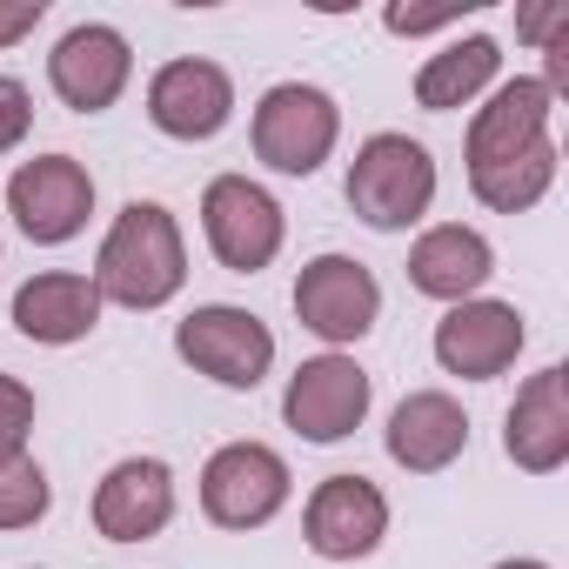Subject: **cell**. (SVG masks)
<instances>
[{
	"label": "cell",
	"instance_id": "obj_22",
	"mask_svg": "<svg viewBox=\"0 0 569 569\" xmlns=\"http://www.w3.org/2000/svg\"><path fill=\"white\" fill-rule=\"evenodd\" d=\"M34 389L21 376H0V462L28 456V436H34Z\"/></svg>",
	"mask_w": 569,
	"mask_h": 569
},
{
	"label": "cell",
	"instance_id": "obj_12",
	"mask_svg": "<svg viewBox=\"0 0 569 569\" xmlns=\"http://www.w3.org/2000/svg\"><path fill=\"white\" fill-rule=\"evenodd\" d=\"M148 121H154V134L188 141V148L194 141H214L234 121V81H228V68L221 61H201V54L161 61L148 74Z\"/></svg>",
	"mask_w": 569,
	"mask_h": 569
},
{
	"label": "cell",
	"instance_id": "obj_10",
	"mask_svg": "<svg viewBox=\"0 0 569 569\" xmlns=\"http://www.w3.org/2000/svg\"><path fill=\"white\" fill-rule=\"evenodd\" d=\"M8 214L34 248H68L94 214V174L74 154H34L8 174Z\"/></svg>",
	"mask_w": 569,
	"mask_h": 569
},
{
	"label": "cell",
	"instance_id": "obj_8",
	"mask_svg": "<svg viewBox=\"0 0 569 569\" xmlns=\"http://www.w3.org/2000/svg\"><path fill=\"white\" fill-rule=\"evenodd\" d=\"M289 302H296V322L342 356L382 322V281L356 254H316V261H302Z\"/></svg>",
	"mask_w": 569,
	"mask_h": 569
},
{
	"label": "cell",
	"instance_id": "obj_6",
	"mask_svg": "<svg viewBox=\"0 0 569 569\" xmlns=\"http://www.w3.org/2000/svg\"><path fill=\"white\" fill-rule=\"evenodd\" d=\"M201 234L228 274H261L281 254V241H289V214H281V201L261 181L214 174L201 188Z\"/></svg>",
	"mask_w": 569,
	"mask_h": 569
},
{
	"label": "cell",
	"instance_id": "obj_17",
	"mask_svg": "<svg viewBox=\"0 0 569 569\" xmlns=\"http://www.w3.org/2000/svg\"><path fill=\"white\" fill-rule=\"evenodd\" d=\"M496 274V248L482 228H462V221H436L416 234L409 248V289L456 309V302H476L482 296V281Z\"/></svg>",
	"mask_w": 569,
	"mask_h": 569
},
{
	"label": "cell",
	"instance_id": "obj_15",
	"mask_svg": "<svg viewBox=\"0 0 569 569\" xmlns=\"http://www.w3.org/2000/svg\"><path fill=\"white\" fill-rule=\"evenodd\" d=\"M502 456L522 476H556L569 462V369L562 362L536 369L516 389V402L502 416Z\"/></svg>",
	"mask_w": 569,
	"mask_h": 569
},
{
	"label": "cell",
	"instance_id": "obj_2",
	"mask_svg": "<svg viewBox=\"0 0 569 569\" xmlns=\"http://www.w3.org/2000/svg\"><path fill=\"white\" fill-rule=\"evenodd\" d=\"M94 289L101 302L114 309H168L181 289H188V241H181V221L161 208V201H128L108 234H101V254H94Z\"/></svg>",
	"mask_w": 569,
	"mask_h": 569
},
{
	"label": "cell",
	"instance_id": "obj_4",
	"mask_svg": "<svg viewBox=\"0 0 569 569\" xmlns=\"http://www.w3.org/2000/svg\"><path fill=\"white\" fill-rule=\"evenodd\" d=\"M248 141H254V161H261V168L309 181V174L336 154V141H342V108H336V94H329V88H309V81H274V88L254 101Z\"/></svg>",
	"mask_w": 569,
	"mask_h": 569
},
{
	"label": "cell",
	"instance_id": "obj_24",
	"mask_svg": "<svg viewBox=\"0 0 569 569\" xmlns=\"http://www.w3.org/2000/svg\"><path fill=\"white\" fill-rule=\"evenodd\" d=\"M469 8H476V0H462V8H382V28H389V34H402V41H416V34L456 28Z\"/></svg>",
	"mask_w": 569,
	"mask_h": 569
},
{
	"label": "cell",
	"instance_id": "obj_13",
	"mask_svg": "<svg viewBox=\"0 0 569 569\" xmlns=\"http://www.w3.org/2000/svg\"><path fill=\"white\" fill-rule=\"evenodd\" d=\"M389 536V496L369 476H329L316 482L309 509H302V542L322 562H362L376 556Z\"/></svg>",
	"mask_w": 569,
	"mask_h": 569
},
{
	"label": "cell",
	"instance_id": "obj_9",
	"mask_svg": "<svg viewBox=\"0 0 569 569\" xmlns=\"http://www.w3.org/2000/svg\"><path fill=\"white\" fill-rule=\"evenodd\" d=\"M369 402H376V382L356 356H309L289 389H281V422H289L302 442H349L362 422H369Z\"/></svg>",
	"mask_w": 569,
	"mask_h": 569
},
{
	"label": "cell",
	"instance_id": "obj_25",
	"mask_svg": "<svg viewBox=\"0 0 569 569\" xmlns=\"http://www.w3.org/2000/svg\"><path fill=\"white\" fill-rule=\"evenodd\" d=\"M41 21H48V0H0V48L28 41Z\"/></svg>",
	"mask_w": 569,
	"mask_h": 569
},
{
	"label": "cell",
	"instance_id": "obj_14",
	"mask_svg": "<svg viewBox=\"0 0 569 569\" xmlns=\"http://www.w3.org/2000/svg\"><path fill=\"white\" fill-rule=\"evenodd\" d=\"M522 342H529V329H522L516 302H489V296L456 302L436 322V362H442V376H462V382L509 376L516 356H522Z\"/></svg>",
	"mask_w": 569,
	"mask_h": 569
},
{
	"label": "cell",
	"instance_id": "obj_20",
	"mask_svg": "<svg viewBox=\"0 0 569 569\" xmlns=\"http://www.w3.org/2000/svg\"><path fill=\"white\" fill-rule=\"evenodd\" d=\"M496 74H502V48L489 34H462V41H449L442 54H429L416 68V108H429V114L476 108L496 88Z\"/></svg>",
	"mask_w": 569,
	"mask_h": 569
},
{
	"label": "cell",
	"instance_id": "obj_19",
	"mask_svg": "<svg viewBox=\"0 0 569 569\" xmlns=\"http://www.w3.org/2000/svg\"><path fill=\"white\" fill-rule=\"evenodd\" d=\"M382 449H389V462L409 469V476H442V469L462 462V449H469V416H462L456 396L416 389V396L396 402V416H389V429H382Z\"/></svg>",
	"mask_w": 569,
	"mask_h": 569
},
{
	"label": "cell",
	"instance_id": "obj_3",
	"mask_svg": "<svg viewBox=\"0 0 569 569\" xmlns=\"http://www.w3.org/2000/svg\"><path fill=\"white\" fill-rule=\"evenodd\" d=\"M342 194H349L362 228L402 234L436 208V154L422 141H409V134H369L356 148V161H349Z\"/></svg>",
	"mask_w": 569,
	"mask_h": 569
},
{
	"label": "cell",
	"instance_id": "obj_16",
	"mask_svg": "<svg viewBox=\"0 0 569 569\" xmlns=\"http://www.w3.org/2000/svg\"><path fill=\"white\" fill-rule=\"evenodd\" d=\"M174 522V469L161 456H121L94 482V529L108 542H148Z\"/></svg>",
	"mask_w": 569,
	"mask_h": 569
},
{
	"label": "cell",
	"instance_id": "obj_7",
	"mask_svg": "<svg viewBox=\"0 0 569 569\" xmlns=\"http://www.w3.org/2000/svg\"><path fill=\"white\" fill-rule=\"evenodd\" d=\"M296 476L268 442H221L201 462V516L214 529H261L289 509Z\"/></svg>",
	"mask_w": 569,
	"mask_h": 569
},
{
	"label": "cell",
	"instance_id": "obj_27",
	"mask_svg": "<svg viewBox=\"0 0 569 569\" xmlns=\"http://www.w3.org/2000/svg\"><path fill=\"white\" fill-rule=\"evenodd\" d=\"M496 569H549V562H536V556H509V562H496Z\"/></svg>",
	"mask_w": 569,
	"mask_h": 569
},
{
	"label": "cell",
	"instance_id": "obj_18",
	"mask_svg": "<svg viewBox=\"0 0 569 569\" xmlns=\"http://www.w3.org/2000/svg\"><path fill=\"white\" fill-rule=\"evenodd\" d=\"M101 289L74 268H41L14 289V329L41 349H74L101 329Z\"/></svg>",
	"mask_w": 569,
	"mask_h": 569
},
{
	"label": "cell",
	"instance_id": "obj_21",
	"mask_svg": "<svg viewBox=\"0 0 569 569\" xmlns=\"http://www.w3.org/2000/svg\"><path fill=\"white\" fill-rule=\"evenodd\" d=\"M48 509H54V482L34 456L0 462V529H34Z\"/></svg>",
	"mask_w": 569,
	"mask_h": 569
},
{
	"label": "cell",
	"instance_id": "obj_1",
	"mask_svg": "<svg viewBox=\"0 0 569 569\" xmlns=\"http://www.w3.org/2000/svg\"><path fill=\"white\" fill-rule=\"evenodd\" d=\"M549 88L542 81H496L489 101L469 114V188L496 214H529L556 188V134H549Z\"/></svg>",
	"mask_w": 569,
	"mask_h": 569
},
{
	"label": "cell",
	"instance_id": "obj_23",
	"mask_svg": "<svg viewBox=\"0 0 569 569\" xmlns=\"http://www.w3.org/2000/svg\"><path fill=\"white\" fill-rule=\"evenodd\" d=\"M28 128H34V94H28V81L0 74V154H14V148L28 141Z\"/></svg>",
	"mask_w": 569,
	"mask_h": 569
},
{
	"label": "cell",
	"instance_id": "obj_11",
	"mask_svg": "<svg viewBox=\"0 0 569 569\" xmlns=\"http://www.w3.org/2000/svg\"><path fill=\"white\" fill-rule=\"evenodd\" d=\"M128 81H134V48H128V34L108 28V21L68 28V34L54 41V54H48V88H54L61 108H74V114H108V108L128 94Z\"/></svg>",
	"mask_w": 569,
	"mask_h": 569
},
{
	"label": "cell",
	"instance_id": "obj_26",
	"mask_svg": "<svg viewBox=\"0 0 569 569\" xmlns=\"http://www.w3.org/2000/svg\"><path fill=\"white\" fill-rule=\"evenodd\" d=\"M516 28H522V41H536V48H549V41H556V34L569 28V0H549V8H529V14H522Z\"/></svg>",
	"mask_w": 569,
	"mask_h": 569
},
{
	"label": "cell",
	"instance_id": "obj_5",
	"mask_svg": "<svg viewBox=\"0 0 569 569\" xmlns=\"http://www.w3.org/2000/svg\"><path fill=\"white\" fill-rule=\"evenodd\" d=\"M174 356L214 389H261L274 369V329L234 302H201L174 322Z\"/></svg>",
	"mask_w": 569,
	"mask_h": 569
}]
</instances>
